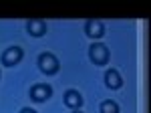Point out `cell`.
Masks as SVG:
<instances>
[{"label":"cell","instance_id":"cell-11","mask_svg":"<svg viewBox=\"0 0 151 113\" xmlns=\"http://www.w3.org/2000/svg\"><path fill=\"white\" fill-rule=\"evenodd\" d=\"M73 113H83V111H73Z\"/></svg>","mask_w":151,"mask_h":113},{"label":"cell","instance_id":"cell-7","mask_svg":"<svg viewBox=\"0 0 151 113\" xmlns=\"http://www.w3.org/2000/svg\"><path fill=\"white\" fill-rule=\"evenodd\" d=\"M105 85H107L109 89H119V87L123 85V77L119 75V71H115V69L107 71V73H105Z\"/></svg>","mask_w":151,"mask_h":113},{"label":"cell","instance_id":"cell-10","mask_svg":"<svg viewBox=\"0 0 151 113\" xmlns=\"http://www.w3.org/2000/svg\"><path fill=\"white\" fill-rule=\"evenodd\" d=\"M20 113H36L32 107H24V109H20Z\"/></svg>","mask_w":151,"mask_h":113},{"label":"cell","instance_id":"cell-8","mask_svg":"<svg viewBox=\"0 0 151 113\" xmlns=\"http://www.w3.org/2000/svg\"><path fill=\"white\" fill-rule=\"evenodd\" d=\"M26 30L32 34V36H42L47 33V24L42 20H28L26 22Z\"/></svg>","mask_w":151,"mask_h":113},{"label":"cell","instance_id":"cell-9","mask_svg":"<svg viewBox=\"0 0 151 113\" xmlns=\"http://www.w3.org/2000/svg\"><path fill=\"white\" fill-rule=\"evenodd\" d=\"M101 113H119V105L115 101H103L101 103Z\"/></svg>","mask_w":151,"mask_h":113},{"label":"cell","instance_id":"cell-3","mask_svg":"<svg viewBox=\"0 0 151 113\" xmlns=\"http://www.w3.org/2000/svg\"><path fill=\"white\" fill-rule=\"evenodd\" d=\"M50 95H52V89H50V85H47V83H36V85L30 87V99L35 103L48 101Z\"/></svg>","mask_w":151,"mask_h":113},{"label":"cell","instance_id":"cell-6","mask_svg":"<svg viewBox=\"0 0 151 113\" xmlns=\"http://www.w3.org/2000/svg\"><path fill=\"white\" fill-rule=\"evenodd\" d=\"M65 105L69 107V109H73V111H79L83 107V97H81V93L79 91H75V89H70L65 93Z\"/></svg>","mask_w":151,"mask_h":113},{"label":"cell","instance_id":"cell-4","mask_svg":"<svg viewBox=\"0 0 151 113\" xmlns=\"http://www.w3.org/2000/svg\"><path fill=\"white\" fill-rule=\"evenodd\" d=\"M22 56H24V53L20 46H10V49H6L2 53V65L4 67H14V65H18L22 61Z\"/></svg>","mask_w":151,"mask_h":113},{"label":"cell","instance_id":"cell-2","mask_svg":"<svg viewBox=\"0 0 151 113\" xmlns=\"http://www.w3.org/2000/svg\"><path fill=\"white\" fill-rule=\"evenodd\" d=\"M38 69L42 73H47V75H55L60 69V63H58V59L52 53H42L38 56Z\"/></svg>","mask_w":151,"mask_h":113},{"label":"cell","instance_id":"cell-5","mask_svg":"<svg viewBox=\"0 0 151 113\" xmlns=\"http://www.w3.org/2000/svg\"><path fill=\"white\" fill-rule=\"evenodd\" d=\"M85 34L89 38H101L105 34V24L101 20H87V24H85Z\"/></svg>","mask_w":151,"mask_h":113},{"label":"cell","instance_id":"cell-1","mask_svg":"<svg viewBox=\"0 0 151 113\" xmlns=\"http://www.w3.org/2000/svg\"><path fill=\"white\" fill-rule=\"evenodd\" d=\"M89 56L95 65H107L109 59H111V51L105 43H93L89 46Z\"/></svg>","mask_w":151,"mask_h":113}]
</instances>
